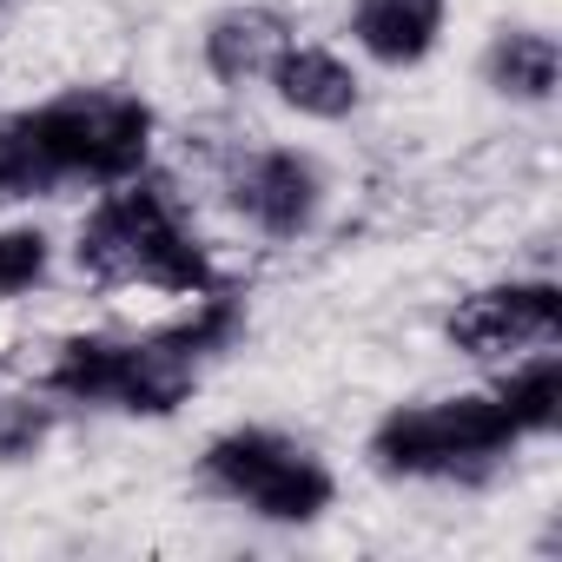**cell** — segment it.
Listing matches in <instances>:
<instances>
[{
    "mask_svg": "<svg viewBox=\"0 0 562 562\" xmlns=\"http://www.w3.org/2000/svg\"><path fill=\"white\" fill-rule=\"evenodd\" d=\"M0 8H8V0H0Z\"/></svg>",
    "mask_w": 562,
    "mask_h": 562,
    "instance_id": "obj_14",
    "label": "cell"
},
{
    "mask_svg": "<svg viewBox=\"0 0 562 562\" xmlns=\"http://www.w3.org/2000/svg\"><path fill=\"white\" fill-rule=\"evenodd\" d=\"M443 338L476 358V364H496V358H522V351H542L562 338V292L549 285V278H509V285H483L470 292Z\"/></svg>",
    "mask_w": 562,
    "mask_h": 562,
    "instance_id": "obj_5",
    "label": "cell"
},
{
    "mask_svg": "<svg viewBox=\"0 0 562 562\" xmlns=\"http://www.w3.org/2000/svg\"><path fill=\"white\" fill-rule=\"evenodd\" d=\"M443 8L450 0H358L351 41L384 67H417L443 34Z\"/></svg>",
    "mask_w": 562,
    "mask_h": 562,
    "instance_id": "obj_9",
    "label": "cell"
},
{
    "mask_svg": "<svg viewBox=\"0 0 562 562\" xmlns=\"http://www.w3.org/2000/svg\"><path fill=\"white\" fill-rule=\"evenodd\" d=\"M199 470L218 496L245 503L265 522H318L338 496L331 470L305 443L278 437V430H225V437L205 443Z\"/></svg>",
    "mask_w": 562,
    "mask_h": 562,
    "instance_id": "obj_4",
    "label": "cell"
},
{
    "mask_svg": "<svg viewBox=\"0 0 562 562\" xmlns=\"http://www.w3.org/2000/svg\"><path fill=\"white\" fill-rule=\"evenodd\" d=\"M292 47V21L278 8H225L212 27H205V67L212 80L225 87H245V80H265L271 60Z\"/></svg>",
    "mask_w": 562,
    "mask_h": 562,
    "instance_id": "obj_8",
    "label": "cell"
},
{
    "mask_svg": "<svg viewBox=\"0 0 562 562\" xmlns=\"http://www.w3.org/2000/svg\"><path fill=\"white\" fill-rule=\"evenodd\" d=\"M516 424L503 417L496 391L404 404L371 430V463L384 476H483L516 450Z\"/></svg>",
    "mask_w": 562,
    "mask_h": 562,
    "instance_id": "obj_3",
    "label": "cell"
},
{
    "mask_svg": "<svg viewBox=\"0 0 562 562\" xmlns=\"http://www.w3.org/2000/svg\"><path fill=\"white\" fill-rule=\"evenodd\" d=\"M225 192H232V212L251 218L265 238H305L325 205V172L299 146H251V153H232Z\"/></svg>",
    "mask_w": 562,
    "mask_h": 562,
    "instance_id": "obj_6",
    "label": "cell"
},
{
    "mask_svg": "<svg viewBox=\"0 0 562 562\" xmlns=\"http://www.w3.org/2000/svg\"><path fill=\"white\" fill-rule=\"evenodd\" d=\"M60 411L47 397H0V463H21L54 437Z\"/></svg>",
    "mask_w": 562,
    "mask_h": 562,
    "instance_id": "obj_12",
    "label": "cell"
},
{
    "mask_svg": "<svg viewBox=\"0 0 562 562\" xmlns=\"http://www.w3.org/2000/svg\"><path fill=\"white\" fill-rule=\"evenodd\" d=\"M265 80H271L278 100H285L292 113H305V120H351L358 100H364L358 74H351L331 47H312V41H292L285 54L271 60Z\"/></svg>",
    "mask_w": 562,
    "mask_h": 562,
    "instance_id": "obj_7",
    "label": "cell"
},
{
    "mask_svg": "<svg viewBox=\"0 0 562 562\" xmlns=\"http://www.w3.org/2000/svg\"><path fill=\"white\" fill-rule=\"evenodd\" d=\"M153 106L139 93H60L27 113H0V205L54 186H120L153 159Z\"/></svg>",
    "mask_w": 562,
    "mask_h": 562,
    "instance_id": "obj_1",
    "label": "cell"
},
{
    "mask_svg": "<svg viewBox=\"0 0 562 562\" xmlns=\"http://www.w3.org/2000/svg\"><path fill=\"white\" fill-rule=\"evenodd\" d=\"M47 278V232L34 225H8L0 232V299H21Z\"/></svg>",
    "mask_w": 562,
    "mask_h": 562,
    "instance_id": "obj_13",
    "label": "cell"
},
{
    "mask_svg": "<svg viewBox=\"0 0 562 562\" xmlns=\"http://www.w3.org/2000/svg\"><path fill=\"white\" fill-rule=\"evenodd\" d=\"M483 80L516 106H549L562 80V54L542 27H503L483 54Z\"/></svg>",
    "mask_w": 562,
    "mask_h": 562,
    "instance_id": "obj_10",
    "label": "cell"
},
{
    "mask_svg": "<svg viewBox=\"0 0 562 562\" xmlns=\"http://www.w3.org/2000/svg\"><path fill=\"white\" fill-rule=\"evenodd\" d=\"M74 258L93 285H153V292H172V299L218 292V265L199 245V232L186 225L179 192L159 172L106 186V199L80 225Z\"/></svg>",
    "mask_w": 562,
    "mask_h": 562,
    "instance_id": "obj_2",
    "label": "cell"
},
{
    "mask_svg": "<svg viewBox=\"0 0 562 562\" xmlns=\"http://www.w3.org/2000/svg\"><path fill=\"white\" fill-rule=\"evenodd\" d=\"M496 404L503 417L516 424V437H549L562 424V358L542 345V351H522L509 358L503 384H496Z\"/></svg>",
    "mask_w": 562,
    "mask_h": 562,
    "instance_id": "obj_11",
    "label": "cell"
}]
</instances>
